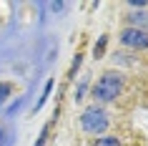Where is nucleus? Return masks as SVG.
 I'll return each mask as SVG.
<instances>
[{"mask_svg":"<svg viewBox=\"0 0 148 146\" xmlns=\"http://www.w3.org/2000/svg\"><path fill=\"white\" fill-rule=\"evenodd\" d=\"M53 86H55V78H48V81H45V88H43V96H40V101L35 103V111H40V108L45 106V101L50 98V93H53Z\"/></svg>","mask_w":148,"mask_h":146,"instance_id":"obj_6","label":"nucleus"},{"mask_svg":"<svg viewBox=\"0 0 148 146\" xmlns=\"http://www.w3.org/2000/svg\"><path fill=\"white\" fill-rule=\"evenodd\" d=\"M10 91H13V86H10V83H0V103L8 98V93H10Z\"/></svg>","mask_w":148,"mask_h":146,"instance_id":"obj_13","label":"nucleus"},{"mask_svg":"<svg viewBox=\"0 0 148 146\" xmlns=\"http://www.w3.org/2000/svg\"><path fill=\"white\" fill-rule=\"evenodd\" d=\"M121 93H123V76L113 71L103 73L93 86V98L101 103H113L116 98H121Z\"/></svg>","mask_w":148,"mask_h":146,"instance_id":"obj_1","label":"nucleus"},{"mask_svg":"<svg viewBox=\"0 0 148 146\" xmlns=\"http://www.w3.org/2000/svg\"><path fill=\"white\" fill-rule=\"evenodd\" d=\"M106 46H108V35H101V38H98V43L93 46V55H95V61H98V58H103V53H106Z\"/></svg>","mask_w":148,"mask_h":146,"instance_id":"obj_8","label":"nucleus"},{"mask_svg":"<svg viewBox=\"0 0 148 146\" xmlns=\"http://www.w3.org/2000/svg\"><path fill=\"white\" fill-rule=\"evenodd\" d=\"M125 23H128V28H138V30H146L148 33V10L128 13V15H125Z\"/></svg>","mask_w":148,"mask_h":146,"instance_id":"obj_4","label":"nucleus"},{"mask_svg":"<svg viewBox=\"0 0 148 146\" xmlns=\"http://www.w3.org/2000/svg\"><path fill=\"white\" fill-rule=\"evenodd\" d=\"M80 63H83V55H75L73 58V63H70V71H68V78H75V73H78Z\"/></svg>","mask_w":148,"mask_h":146,"instance_id":"obj_11","label":"nucleus"},{"mask_svg":"<svg viewBox=\"0 0 148 146\" xmlns=\"http://www.w3.org/2000/svg\"><path fill=\"white\" fill-rule=\"evenodd\" d=\"M93 146H123V144H121V138H118L116 134H106V136H98V138H95Z\"/></svg>","mask_w":148,"mask_h":146,"instance_id":"obj_5","label":"nucleus"},{"mask_svg":"<svg viewBox=\"0 0 148 146\" xmlns=\"http://www.w3.org/2000/svg\"><path fill=\"white\" fill-rule=\"evenodd\" d=\"M118 40H121V46L128 48V51H148V33L146 30H138V28H123L121 30V35H118Z\"/></svg>","mask_w":148,"mask_h":146,"instance_id":"obj_3","label":"nucleus"},{"mask_svg":"<svg viewBox=\"0 0 148 146\" xmlns=\"http://www.w3.org/2000/svg\"><path fill=\"white\" fill-rule=\"evenodd\" d=\"M78 123H80V129L86 131V134H103V131L108 129V123H110V116L101 106H88L80 113Z\"/></svg>","mask_w":148,"mask_h":146,"instance_id":"obj_2","label":"nucleus"},{"mask_svg":"<svg viewBox=\"0 0 148 146\" xmlns=\"http://www.w3.org/2000/svg\"><path fill=\"white\" fill-rule=\"evenodd\" d=\"M53 123H55V116L50 118V121L40 129V134H38V141H35V146H45V141H48V134H50V129H53Z\"/></svg>","mask_w":148,"mask_h":146,"instance_id":"obj_7","label":"nucleus"},{"mask_svg":"<svg viewBox=\"0 0 148 146\" xmlns=\"http://www.w3.org/2000/svg\"><path fill=\"white\" fill-rule=\"evenodd\" d=\"M125 5L131 10H148V0H128Z\"/></svg>","mask_w":148,"mask_h":146,"instance_id":"obj_12","label":"nucleus"},{"mask_svg":"<svg viewBox=\"0 0 148 146\" xmlns=\"http://www.w3.org/2000/svg\"><path fill=\"white\" fill-rule=\"evenodd\" d=\"M86 88H88V78H80V83L75 86V93H73L75 103H78V101H83V96H86Z\"/></svg>","mask_w":148,"mask_h":146,"instance_id":"obj_9","label":"nucleus"},{"mask_svg":"<svg viewBox=\"0 0 148 146\" xmlns=\"http://www.w3.org/2000/svg\"><path fill=\"white\" fill-rule=\"evenodd\" d=\"M45 8H50L53 13H63V10H68V3H63V0H53V3H45Z\"/></svg>","mask_w":148,"mask_h":146,"instance_id":"obj_10","label":"nucleus"},{"mask_svg":"<svg viewBox=\"0 0 148 146\" xmlns=\"http://www.w3.org/2000/svg\"><path fill=\"white\" fill-rule=\"evenodd\" d=\"M10 144V138H8V134H5V129L0 126V146H8Z\"/></svg>","mask_w":148,"mask_h":146,"instance_id":"obj_14","label":"nucleus"}]
</instances>
